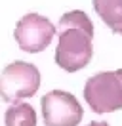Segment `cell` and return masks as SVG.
I'll list each match as a JSON object with an SVG mask.
<instances>
[{"mask_svg":"<svg viewBox=\"0 0 122 126\" xmlns=\"http://www.w3.org/2000/svg\"><path fill=\"white\" fill-rule=\"evenodd\" d=\"M57 34L59 40L55 48V63L67 73H76L84 69L93 55V34L75 25L59 27Z\"/></svg>","mask_w":122,"mask_h":126,"instance_id":"6da1fadb","label":"cell"},{"mask_svg":"<svg viewBox=\"0 0 122 126\" xmlns=\"http://www.w3.org/2000/svg\"><path fill=\"white\" fill-rule=\"evenodd\" d=\"M84 99L97 115L122 109V69L90 77L84 84Z\"/></svg>","mask_w":122,"mask_h":126,"instance_id":"7a4b0ae2","label":"cell"},{"mask_svg":"<svg viewBox=\"0 0 122 126\" xmlns=\"http://www.w3.org/2000/svg\"><path fill=\"white\" fill-rule=\"evenodd\" d=\"M40 88V71L29 61H14L0 73V97L8 103L32 97Z\"/></svg>","mask_w":122,"mask_h":126,"instance_id":"3957f363","label":"cell"},{"mask_svg":"<svg viewBox=\"0 0 122 126\" xmlns=\"http://www.w3.org/2000/svg\"><path fill=\"white\" fill-rule=\"evenodd\" d=\"M57 32V27L48 19V17L40 16V14H25V16L17 21L14 31V38L19 44L23 52L27 54H38L50 46Z\"/></svg>","mask_w":122,"mask_h":126,"instance_id":"277c9868","label":"cell"},{"mask_svg":"<svg viewBox=\"0 0 122 126\" xmlns=\"http://www.w3.org/2000/svg\"><path fill=\"white\" fill-rule=\"evenodd\" d=\"M82 115V105L71 92L52 90L42 97V117L46 126H78Z\"/></svg>","mask_w":122,"mask_h":126,"instance_id":"5b68a950","label":"cell"},{"mask_svg":"<svg viewBox=\"0 0 122 126\" xmlns=\"http://www.w3.org/2000/svg\"><path fill=\"white\" fill-rule=\"evenodd\" d=\"M93 8L111 31L122 34V0H93Z\"/></svg>","mask_w":122,"mask_h":126,"instance_id":"8992f818","label":"cell"},{"mask_svg":"<svg viewBox=\"0 0 122 126\" xmlns=\"http://www.w3.org/2000/svg\"><path fill=\"white\" fill-rule=\"evenodd\" d=\"M4 122L6 126H36V111L30 103L15 101L8 107Z\"/></svg>","mask_w":122,"mask_h":126,"instance_id":"52a82bcc","label":"cell"},{"mask_svg":"<svg viewBox=\"0 0 122 126\" xmlns=\"http://www.w3.org/2000/svg\"><path fill=\"white\" fill-rule=\"evenodd\" d=\"M88 126H109V124H107L105 120H93V122H90Z\"/></svg>","mask_w":122,"mask_h":126,"instance_id":"ba28073f","label":"cell"}]
</instances>
